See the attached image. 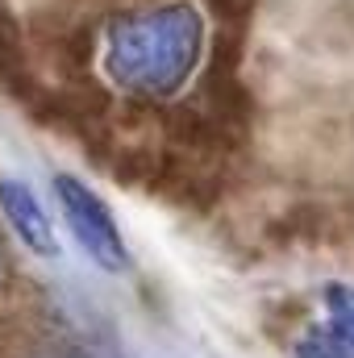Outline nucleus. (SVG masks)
I'll use <instances>...</instances> for the list:
<instances>
[{
  "label": "nucleus",
  "mask_w": 354,
  "mask_h": 358,
  "mask_svg": "<svg viewBox=\"0 0 354 358\" xmlns=\"http://www.w3.org/2000/svg\"><path fill=\"white\" fill-rule=\"evenodd\" d=\"M208 55V21L192 0H163L117 13L100 38V71L129 100L167 104L187 88Z\"/></svg>",
  "instance_id": "1"
},
{
  "label": "nucleus",
  "mask_w": 354,
  "mask_h": 358,
  "mask_svg": "<svg viewBox=\"0 0 354 358\" xmlns=\"http://www.w3.org/2000/svg\"><path fill=\"white\" fill-rule=\"evenodd\" d=\"M55 200H59V213H63L71 238L80 242V250L88 255L96 267L108 271V275L129 271V246H125V234H121L113 208L92 192L84 179L59 171V176H55Z\"/></svg>",
  "instance_id": "2"
},
{
  "label": "nucleus",
  "mask_w": 354,
  "mask_h": 358,
  "mask_svg": "<svg viewBox=\"0 0 354 358\" xmlns=\"http://www.w3.org/2000/svg\"><path fill=\"white\" fill-rule=\"evenodd\" d=\"M292 358H354V283H325L317 317L300 329Z\"/></svg>",
  "instance_id": "3"
},
{
  "label": "nucleus",
  "mask_w": 354,
  "mask_h": 358,
  "mask_svg": "<svg viewBox=\"0 0 354 358\" xmlns=\"http://www.w3.org/2000/svg\"><path fill=\"white\" fill-rule=\"evenodd\" d=\"M0 213L8 221V229L17 234V242L42 259H55L59 255V238L50 229V217L38 200V192L25 183V179H0Z\"/></svg>",
  "instance_id": "4"
},
{
  "label": "nucleus",
  "mask_w": 354,
  "mask_h": 358,
  "mask_svg": "<svg viewBox=\"0 0 354 358\" xmlns=\"http://www.w3.org/2000/svg\"><path fill=\"white\" fill-rule=\"evenodd\" d=\"M0 279H4V259H0Z\"/></svg>",
  "instance_id": "5"
}]
</instances>
